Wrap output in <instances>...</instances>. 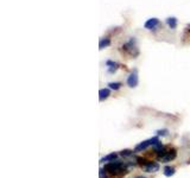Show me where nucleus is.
Here are the masks:
<instances>
[{"mask_svg":"<svg viewBox=\"0 0 190 178\" xmlns=\"http://www.w3.org/2000/svg\"><path fill=\"white\" fill-rule=\"evenodd\" d=\"M117 157H118V154L113 152V153H109L107 156H105L100 161H101V163H105V161H114V160L117 159Z\"/></svg>","mask_w":190,"mask_h":178,"instance_id":"nucleus-9","label":"nucleus"},{"mask_svg":"<svg viewBox=\"0 0 190 178\" xmlns=\"http://www.w3.org/2000/svg\"><path fill=\"white\" fill-rule=\"evenodd\" d=\"M157 134L158 135H166L168 134V130H159V131H157Z\"/></svg>","mask_w":190,"mask_h":178,"instance_id":"nucleus-15","label":"nucleus"},{"mask_svg":"<svg viewBox=\"0 0 190 178\" xmlns=\"http://www.w3.org/2000/svg\"><path fill=\"white\" fill-rule=\"evenodd\" d=\"M137 178H146V177H137Z\"/></svg>","mask_w":190,"mask_h":178,"instance_id":"nucleus-17","label":"nucleus"},{"mask_svg":"<svg viewBox=\"0 0 190 178\" xmlns=\"http://www.w3.org/2000/svg\"><path fill=\"white\" fill-rule=\"evenodd\" d=\"M158 24H159L158 18H151V19H149V20L144 24V27L145 29H147V30H154Z\"/></svg>","mask_w":190,"mask_h":178,"instance_id":"nucleus-5","label":"nucleus"},{"mask_svg":"<svg viewBox=\"0 0 190 178\" xmlns=\"http://www.w3.org/2000/svg\"><path fill=\"white\" fill-rule=\"evenodd\" d=\"M176 150L175 149H172V150H169V151H166V153L164 154L162 158H159V159L162 160L163 163H168V161H170V160L175 159L176 158Z\"/></svg>","mask_w":190,"mask_h":178,"instance_id":"nucleus-4","label":"nucleus"},{"mask_svg":"<svg viewBox=\"0 0 190 178\" xmlns=\"http://www.w3.org/2000/svg\"><path fill=\"white\" fill-rule=\"evenodd\" d=\"M138 74H137V71H133L132 74H130V76L127 77V84H128V87H131V88H134L138 86Z\"/></svg>","mask_w":190,"mask_h":178,"instance_id":"nucleus-3","label":"nucleus"},{"mask_svg":"<svg viewBox=\"0 0 190 178\" xmlns=\"http://www.w3.org/2000/svg\"><path fill=\"white\" fill-rule=\"evenodd\" d=\"M103 170L108 173L112 175H119V173H125L127 170L124 165V163H120V161H111L108 164L105 165Z\"/></svg>","mask_w":190,"mask_h":178,"instance_id":"nucleus-1","label":"nucleus"},{"mask_svg":"<svg viewBox=\"0 0 190 178\" xmlns=\"http://www.w3.org/2000/svg\"><path fill=\"white\" fill-rule=\"evenodd\" d=\"M108 87L111 89H113V90H118L121 87V83H119V82H109Z\"/></svg>","mask_w":190,"mask_h":178,"instance_id":"nucleus-13","label":"nucleus"},{"mask_svg":"<svg viewBox=\"0 0 190 178\" xmlns=\"http://www.w3.org/2000/svg\"><path fill=\"white\" fill-rule=\"evenodd\" d=\"M100 178H108L105 173V170H100Z\"/></svg>","mask_w":190,"mask_h":178,"instance_id":"nucleus-16","label":"nucleus"},{"mask_svg":"<svg viewBox=\"0 0 190 178\" xmlns=\"http://www.w3.org/2000/svg\"><path fill=\"white\" fill-rule=\"evenodd\" d=\"M109 44H111V41H109V38H105V39H101V41H100V44H99V49H100V50H102L103 48L108 46Z\"/></svg>","mask_w":190,"mask_h":178,"instance_id":"nucleus-12","label":"nucleus"},{"mask_svg":"<svg viewBox=\"0 0 190 178\" xmlns=\"http://www.w3.org/2000/svg\"><path fill=\"white\" fill-rule=\"evenodd\" d=\"M120 154H121L122 157H128V156L132 154V151H131V150H124V151L120 152Z\"/></svg>","mask_w":190,"mask_h":178,"instance_id":"nucleus-14","label":"nucleus"},{"mask_svg":"<svg viewBox=\"0 0 190 178\" xmlns=\"http://www.w3.org/2000/svg\"><path fill=\"white\" fill-rule=\"evenodd\" d=\"M159 141V139H158V137H153V138H151V139H149V140H145V141L140 142L139 145H137L136 146V151L137 152H140L143 151V150H146L149 146H153V145H156L157 142Z\"/></svg>","mask_w":190,"mask_h":178,"instance_id":"nucleus-2","label":"nucleus"},{"mask_svg":"<svg viewBox=\"0 0 190 178\" xmlns=\"http://www.w3.org/2000/svg\"><path fill=\"white\" fill-rule=\"evenodd\" d=\"M109 95H111V91H109V89H100L99 91V100L100 101H103V100H106V99L108 98Z\"/></svg>","mask_w":190,"mask_h":178,"instance_id":"nucleus-7","label":"nucleus"},{"mask_svg":"<svg viewBox=\"0 0 190 178\" xmlns=\"http://www.w3.org/2000/svg\"><path fill=\"white\" fill-rule=\"evenodd\" d=\"M106 65L108 67V72H114V71L118 70L119 64L115 62H112V61H107L106 62Z\"/></svg>","mask_w":190,"mask_h":178,"instance_id":"nucleus-8","label":"nucleus"},{"mask_svg":"<svg viewBox=\"0 0 190 178\" xmlns=\"http://www.w3.org/2000/svg\"><path fill=\"white\" fill-rule=\"evenodd\" d=\"M166 24L170 26V29H176L177 26V19L175 17H170L166 19Z\"/></svg>","mask_w":190,"mask_h":178,"instance_id":"nucleus-11","label":"nucleus"},{"mask_svg":"<svg viewBox=\"0 0 190 178\" xmlns=\"http://www.w3.org/2000/svg\"><path fill=\"white\" fill-rule=\"evenodd\" d=\"M175 172H176L175 169L171 168V166H165V168H164V171H163L164 176H166V177H171V176H173Z\"/></svg>","mask_w":190,"mask_h":178,"instance_id":"nucleus-10","label":"nucleus"},{"mask_svg":"<svg viewBox=\"0 0 190 178\" xmlns=\"http://www.w3.org/2000/svg\"><path fill=\"white\" fill-rule=\"evenodd\" d=\"M144 168H145V171H146V172H150V173H152V172H157V171L159 170V165H158L157 163L149 161V163L145 165Z\"/></svg>","mask_w":190,"mask_h":178,"instance_id":"nucleus-6","label":"nucleus"}]
</instances>
